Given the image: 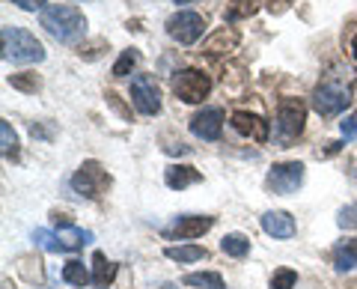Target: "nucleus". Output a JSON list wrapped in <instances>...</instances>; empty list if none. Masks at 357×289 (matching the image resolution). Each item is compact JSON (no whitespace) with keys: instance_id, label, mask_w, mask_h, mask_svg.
<instances>
[{"instance_id":"nucleus-3","label":"nucleus","mask_w":357,"mask_h":289,"mask_svg":"<svg viewBox=\"0 0 357 289\" xmlns=\"http://www.w3.org/2000/svg\"><path fill=\"white\" fill-rule=\"evenodd\" d=\"M307 122V105L301 98H283L277 105V122H274V140L277 147H292V143L304 135Z\"/></svg>"},{"instance_id":"nucleus-30","label":"nucleus","mask_w":357,"mask_h":289,"mask_svg":"<svg viewBox=\"0 0 357 289\" xmlns=\"http://www.w3.org/2000/svg\"><path fill=\"white\" fill-rule=\"evenodd\" d=\"M13 3L18 6V9H24V13H45V3H48V0H13Z\"/></svg>"},{"instance_id":"nucleus-13","label":"nucleus","mask_w":357,"mask_h":289,"mask_svg":"<svg viewBox=\"0 0 357 289\" xmlns=\"http://www.w3.org/2000/svg\"><path fill=\"white\" fill-rule=\"evenodd\" d=\"M199 179H203V173L191 168V164H170V168L164 170V182H167V188H173V191H185V188L197 185Z\"/></svg>"},{"instance_id":"nucleus-24","label":"nucleus","mask_w":357,"mask_h":289,"mask_svg":"<svg viewBox=\"0 0 357 289\" xmlns=\"http://www.w3.org/2000/svg\"><path fill=\"white\" fill-rule=\"evenodd\" d=\"M9 84L21 93H39L42 90V77L36 72H18V75H9Z\"/></svg>"},{"instance_id":"nucleus-32","label":"nucleus","mask_w":357,"mask_h":289,"mask_svg":"<svg viewBox=\"0 0 357 289\" xmlns=\"http://www.w3.org/2000/svg\"><path fill=\"white\" fill-rule=\"evenodd\" d=\"M105 98H107V105H110V108H114V110H116V114H119L122 119H131V110H128L126 105H122V98H119L116 93H107Z\"/></svg>"},{"instance_id":"nucleus-35","label":"nucleus","mask_w":357,"mask_h":289,"mask_svg":"<svg viewBox=\"0 0 357 289\" xmlns=\"http://www.w3.org/2000/svg\"><path fill=\"white\" fill-rule=\"evenodd\" d=\"M351 54H354V60H357V36L351 39Z\"/></svg>"},{"instance_id":"nucleus-23","label":"nucleus","mask_w":357,"mask_h":289,"mask_svg":"<svg viewBox=\"0 0 357 289\" xmlns=\"http://www.w3.org/2000/svg\"><path fill=\"white\" fill-rule=\"evenodd\" d=\"M256 9H259V0H229L223 18L227 21H241V18H250Z\"/></svg>"},{"instance_id":"nucleus-18","label":"nucleus","mask_w":357,"mask_h":289,"mask_svg":"<svg viewBox=\"0 0 357 289\" xmlns=\"http://www.w3.org/2000/svg\"><path fill=\"white\" fill-rule=\"evenodd\" d=\"M114 274H116V265L110 262L102 251H96L93 253V283L96 286H107L110 281H114Z\"/></svg>"},{"instance_id":"nucleus-2","label":"nucleus","mask_w":357,"mask_h":289,"mask_svg":"<svg viewBox=\"0 0 357 289\" xmlns=\"http://www.w3.org/2000/svg\"><path fill=\"white\" fill-rule=\"evenodd\" d=\"M0 36H3V60L6 63L30 66V63H42L45 60L42 42L33 36L30 30L15 27V24H6L3 30H0Z\"/></svg>"},{"instance_id":"nucleus-4","label":"nucleus","mask_w":357,"mask_h":289,"mask_svg":"<svg viewBox=\"0 0 357 289\" xmlns=\"http://www.w3.org/2000/svg\"><path fill=\"white\" fill-rule=\"evenodd\" d=\"M170 87H173L176 98H182V102H188V105H197L211 93V77L206 72H199V69H182V72L173 75Z\"/></svg>"},{"instance_id":"nucleus-34","label":"nucleus","mask_w":357,"mask_h":289,"mask_svg":"<svg viewBox=\"0 0 357 289\" xmlns=\"http://www.w3.org/2000/svg\"><path fill=\"white\" fill-rule=\"evenodd\" d=\"M30 135H33V138H45V140H51V138H54V131H51V128H42V126H30Z\"/></svg>"},{"instance_id":"nucleus-16","label":"nucleus","mask_w":357,"mask_h":289,"mask_svg":"<svg viewBox=\"0 0 357 289\" xmlns=\"http://www.w3.org/2000/svg\"><path fill=\"white\" fill-rule=\"evenodd\" d=\"M333 269L337 272L357 269V239H342L333 244Z\"/></svg>"},{"instance_id":"nucleus-9","label":"nucleus","mask_w":357,"mask_h":289,"mask_svg":"<svg viewBox=\"0 0 357 289\" xmlns=\"http://www.w3.org/2000/svg\"><path fill=\"white\" fill-rule=\"evenodd\" d=\"M131 102L143 117H155L161 110V90L152 75H137L131 81Z\"/></svg>"},{"instance_id":"nucleus-6","label":"nucleus","mask_w":357,"mask_h":289,"mask_svg":"<svg viewBox=\"0 0 357 289\" xmlns=\"http://www.w3.org/2000/svg\"><path fill=\"white\" fill-rule=\"evenodd\" d=\"M268 191L271 194H280V197H289L295 194L301 185H304V164L301 161H280L268 170Z\"/></svg>"},{"instance_id":"nucleus-28","label":"nucleus","mask_w":357,"mask_h":289,"mask_svg":"<svg viewBox=\"0 0 357 289\" xmlns=\"http://www.w3.org/2000/svg\"><path fill=\"white\" fill-rule=\"evenodd\" d=\"M337 224L342 230H357V206H342L337 215Z\"/></svg>"},{"instance_id":"nucleus-25","label":"nucleus","mask_w":357,"mask_h":289,"mask_svg":"<svg viewBox=\"0 0 357 289\" xmlns=\"http://www.w3.org/2000/svg\"><path fill=\"white\" fill-rule=\"evenodd\" d=\"M33 242H36L42 251H48V253H66V251H63V242H60V236H57V232L36 230V232H33Z\"/></svg>"},{"instance_id":"nucleus-20","label":"nucleus","mask_w":357,"mask_h":289,"mask_svg":"<svg viewBox=\"0 0 357 289\" xmlns=\"http://www.w3.org/2000/svg\"><path fill=\"white\" fill-rule=\"evenodd\" d=\"M182 283L197 289H223V277L218 272H194V274H185Z\"/></svg>"},{"instance_id":"nucleus-8","label":"nucleus","mask_w":357,"mask_h":289,"mask_svg":"<svg viewBox=\"0 0 357 289\" xmlns=\"http://www.w3.org/2000/svg\"><path fill=\"white\" fill-rule=\"evenodd\" d=\"M349 102H351L349 90L337 81H325L312 93V110H316L319 117H337V114H342Z\"/></svg>"},{"instance_id":"nucleus-29","label":"nucleus","mask_w":357,"mask_h":289,"mask_svg":"<svg viewBox=\"0 0 357 289\" xmlns=\"http://www.w3.org/2000/svg\"><path fill=\"white\" fill-rule=\"evenodd\" d=\"M105 48H107V45H105V39H96V42H89L86 48L81 45V51H77V54H81L84 60H96V57H102V51H105Z\"/></svg>"},{"instance_id":"nucleus-15","label":"nucleus","mask_w":357,"mask_h":289,"mask_svg":"<svg viewBox=\"0 0 357 289\" xmlns=\"http://www.w3.org/2000/svg\"><path fill=\"white\" fill-rule=\"evenodd\" d=\"M238 33L232 30V27H220V30H215L211 36L206 39V45H203V51L206 54H229V51H236L238 48Z\"/></svg>"},{"instance_id":"nucleus-17","label":"nucleus","mask_w":357,"mask_h":289,"mask_svg":"<svg viewBox=\"0 0 357 289\" xmlns=\"http://www.w3.org/2000/svg\"><path fill=\"white\" fill-rule=\"evenodd\" d=\"M220 251L227 253V257L241 260V257H248L250 253V239L241 236V232H227V236L220 239Z\"/></svg>"},{"instance_id":"nucleus-10","label":"nucleus","mask_w":357,"mask_h":289,"mask_svg":"<svg viewBox=\"0 0 357 289\" xmlns=\"http://www.w3.org/2000/svg\"><path fill=\"white\" fill-rule=\"evenodd\" d=\"M211 227H215V218H208V215H182L164 230V236L167 239H199Z\"/></svg>"},{"instance_id":"nucleus-21","label":"nucleus","mask_w":357,"mask_h":289,"mask_svg":"<svg viewBox=\"0 0 357 289\" xmlns=\"http://www.w3.org/2000/svg\"><path fill=\"white\" fill-rule=\"evenodd\" d=\"M164 253L173 262H197V260H206V248H199V244H178V248H167Z\"/></svg>"},{"instance_id":"nucleus-36","label":"nucleus","mask_w":357,"mask_h":289,"mask_svg":"<svg viewBox=\"0 0 357 289\" xmlns=\"http://www.w3.org/2000/svg\"><path fill=\"white\" fill-rule=\"evenodd\" d=\"M351 176H354V179H357V161H351Z\"/></svg>"},{"instance_id":"nucleus-33","label":"nucleus","mask_w":357,"mask_h":289,"mask_svg":"<svg viewBox=\"0 0 357 289\" xmlns=\"http://www.w3.org/2000/svg\"><path fill=\"white\" fill-rule=\"evenodd\" d=\"M295 3V0H268V13H271V15H280V13H286V9L289 6H292Z\"/></svg>"},{"instance_id":"nucleus-7","label":"nucleus","mask_w":357,"mask_h":289,"mask_svg":"<svg viewBox=\"0 0 357 289\" xmlns=\"http://www.w3.org/2000/svg\"><path fill=\"white\" fill-rule=\"evenodd\" d=\"M203 30H206V21L199 13L178 9L176 15L167 18V33H170V39H176L178 45H194V42L203 36Z\"/></svg>"},{"instance_id":"nucleus-14","label":"nucleus","mask_w":357,"mask_h":289,"mask_svg":"<svg viewBox=\"0 0 357 289\" xmlns=\"http://www.w3.org/2000/svg\"><path fill=\"white\" fill-rule=\"evenodd\" d=\"M262 230L271 239H292L295 236V218L289 212H265L262 215Z\"/></svg>"},{"instance_id":"nucleus-22","label":"nucleus","mask_w":357,"mask_h":289,"mask_svg":"<svg viewBox=\"0 0 357 289\" xmlns=\"http://www.w3.org/2000/svg\"><path fill=\"white\" fill-rule=\"evenodd\" d=\"M63 281H66V283H72V286H86L89 281H93V274L86 272V265H84V262L69 260V262L63 265Z\"/></svg>"},{"instance_id":"nucleus-12","label":"nucleus","mask_w":357,"mask_h":289,"mask_svg":"<svg viewBox=\"0 0 357 289\" xmlns=\"http://www.w3.org/2000/svg\"><path fill=\"white\" fill-rule=\"evenodd\" d=\"M232 128H236L238 135L256 140V143H265L268 135H271L268 122L259 114H250V110H236V114H232Z\"/></svg>"},{"instance_id":"nucleus-26","label":"nucleus","mask_w":357,"mask_h":289,"mask_svg":"<svg viewBox=\"0 0 357 289\" xmlns=\"http://www.w3.org/2000/svg\"><path fill=\"white\" fill-rule=\"evenodd\" d=\"M137 60H140V54L134 51V48H128V51H122V57L116 60V66H114V77H126L134 66H137Z\"/></svg>"},{"instance_id":"nucleus-1","label":"nucleus","mask_w":357,"mask_h":289,"mask_svg":"<svg viewBox=\"0 0 357 289\" xmlns=\"http://www.w3.org/2000/svg\"><path fill=\"white\" fill-rule=\"evenodd\" d=\"M39 24L51 33L57 42H66V45H72V42H77L86 33V18L77 6L72 3H54L42 13Z\"/></svg>"},{"instance_id":"nucleus-5","label":"nucleus","mask_w":357,"mask_h":289,"mask_svg":"<svg viewBox=\"0 0 357 289\" xmlns=\"http://www.w3.org/2000/svg\"><path fill=\"white\" fill-rule=\"evenodd\" d=\"M72 188L77 194H84L86 200H98L110 188V176L98 161H84L77 168V173L72 176Z\"/></svg>"},{"instance_id":"nucleus-31","label":"nucleus","mask_w":357,"mask_h":289,"mask_svg":"<svg viewBox=\"0 0 357 289\" xmlns=\"http://www.w3.org/2000/svg\"><path fill=\"white\" fill-rule=\"evenodd\" d=\"M340 128H342V140H351V138H357V114L345 117V119L340 122Z\"/></svg>"},{"instance_id":"nucleus-27","label":"nucleus","mask_w":357,"mask_h":289,"mask_svg":"<svg viewBox=\"0 0 357 289\" xmlns=\"http://www.w3.org/2000/svg\"><path fill=\"white\" fill-rule=\"evenodd\" d=\"M295 283H298L295 269H277L271 274V289H292Z\"/></svg>"},{"instance_id":"nucleus-37","label":"nucleus","mask_w":357,"mask_h":289,"mask_svg":"<svg viewBox=\"0 0 357 289\" xmlns=\"http://www.w3.org/2000/svg\"><path fill=\"white\" fill-rule=\"evenodd\" d=\"M176 3H194V0H176Z\"/></svg>"},{"instance_id":"nucleus-11","label":"nucleus","mask_w":357,"mask_h":289,"mask_svg":"<svg viewBox=\"0 0 357 289\" xmlns=\"http://www.w3.org/2000/svg\"><path fill=\"white\" fill-rule=\"evenodd\" d=\"M223 122H227V114L220 108H203L199 114H194L191 131L199 140H218L223 131Z\"/></svg>"},{"instance_id":"nucleus-19","label":"nucleus","mask_w":357,"mask_h":289,"mask_svg":"<svg viewBox=\"0 0 357 289\" xmlns=\"http://www.w3.org/2000/svg\"><path fill=\"white\" fill-rule=\"evenodd\" d=\"M0 149L6 161H18V135L13 131V122L0 119Z\"/></svg>"}]
</instances>
